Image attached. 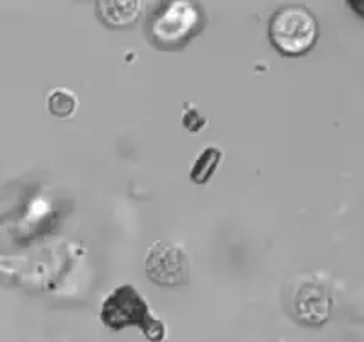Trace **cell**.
<instances>
[{
	"label": "cell",
	"mask_w": 364,
	"mask_h": 342,
	"mask_svg": "<svg viewBox=\"0 0 364 342\" xmlns=\"http://www.w3.org/2000/svg\"><path fill=\"white\" fill-rule=\"evenodd\" d=\"M206 26V13L199 2L168 0L157 2L146 22V33L151 44L161 50H178L200 33Z\"/></svg>",
	"instance_id": "obj_1"
},
{
	"label": "cell",
	"mask_w": 364,
	"mask_h": 342,
	"mask_svg": "<svg viewBox=\"0 0 364 342\" xmlns=\"http://www.w3.org/2000/svg\"><path fill=\"white\" fill-rule=\"evenodd\" d=\"M146 273L162 286H178L188 279L186 253L177 246L155 244L146 259Z\"/></svg>",
	"instance_id": "obj_4"
},
{
	"label": "cell",
	"mask_w": 364,
	"mask_h": 342,
	"mask_svg": "<svg viewBox=\"0 0 364 342\" xmlns=\"http://www.w3.org/2000/svg\"><path fill=\"white\" fill-rule=\"evenodd\" d=\"M142 8H144V2H139V0H132V2L102 0L99 2V15L112 28H129L136 22Z\"/></svg>",
	"instance_id": "obj_5"
},
{
	"label": "cell",
	"mask_w": 364,
	"mask_h": 342,
	"mask_svg": "<svg viewBox=\"0 0 364 342\" xmlns=\"http://www.w3.org/2000/svg\"><path fill=\"white\" fill-rule=\"evenodd\" d=\"M186 109L188 112L184 113V117H182V124L186 126V129L190 133H199L200 129L208 124V119L200 115V113L191 106V104H186Z\"/></svg>",
	"instance_id": "obj_8"
},
{
	"label": "cell",
	"mask_w": 364,
	"mask_h": 342,
	"mask_svg": "<svg viewBox=\"0 0 364 342\" xmlns=\"http://www.w3.org/2000/svg\"><path fill=\"white\" fill-rule=\"evenodd\" d=\"M77 109V97L70 90L57 87L48 95V112L57 119H68Z\"/></svg>",
	"instance_id": "obj_7"
},
{
	"label": "cell",
	"mask_w": 364,
	"mask_h": 342,
	"mask_svg": "<svg viewBox=\"0 0 364 342\" xmlns=\"http://www.w3.org/2000/svg\"><path fill=\"white\" fill-rule=\"evenodd\" d=\"M100 321L106 328L115 331L129 326H139L146 338L151 342H161L166 337L164 322L155 317L148 301L132 284L117 286L104 299Z\"/></svg>",
	"instance_id": "obj_2"
},
{
	"label": "cell",
	"mask_w": 364,
	"mask_h": 342,
	"mask_svg": "<svg viewBox=\"0 0 364 342\" xmlns=\"http://www.w3.org/2000/svg\"><path fill=\"white\" fill-rule=\"evenodd\" d=\"M268 35L281 55L302 57L314 50L318 37V24L306 8L290 4L273 13L268 24Z\"/></svg>",
	"instance_id": "obj_3"
},
{
	"label": "cell",
	"mask_w": 364,
	"mask_h": 342,
	"mask_svg": "<svg viewBox=\"0 0 364 342\" xmlns=\"http://www.w3.org/2000/svg\"><path fill=\"white\" fill-rule=\"evenodd\" d=\"M220 159H223V151L217 146H208L206 149H203L199 157L195 159L193 164H191V182L199 186L206 184L215 175L217 168L220 164Z\"/></svg>",
	"instance_id": "obj_6"
}]
</instances>
